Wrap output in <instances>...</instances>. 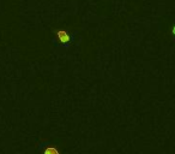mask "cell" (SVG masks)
<instances>
[{
	"label": "cell",
	"instance_id": "obj_2",
	"mask_svg": "<svg viewBox=\"0 0 175 154\" xmlns=\"http://www.w3.org/2000/svg\"><path fill=\"white\" fill-rule=\"evenodd\" d=\"M59 37H60V40L61 41H67L69 40V36L63 31V33H59Z\"/></svg>",
	"mask_w": 175,
	"mask_h": 154
},
{
	"label": "cell",
	"instance_id": "obj_3",
	"mask_svg": "<svg viewBox=\"0 0 175 154\" xmlns=\"http://www.w3.org/2000/svg\"><path fill=\"white\" fill-rule=\"evenodd\" d=\"M174 33H175V30H174Z\"/></svg>",
	"mask_w": 175,
	"mask_h": 154
},
{
	"label": "cell",
	"instance_id": "obj_1",
	"mask_svg": "<svg viewBox=\"0 0 175 154\" xmlns=\"http://www.w3.org/2000/svg\"><path fill=\"white\" fill-rule=\"evenodd\" d=\"M45 154H59V152H58L54 147H49V148H47V149L45 151Z\"/></svg>",
	"mask_w": 175,
	"mask_h": 154
}]
</instances>
